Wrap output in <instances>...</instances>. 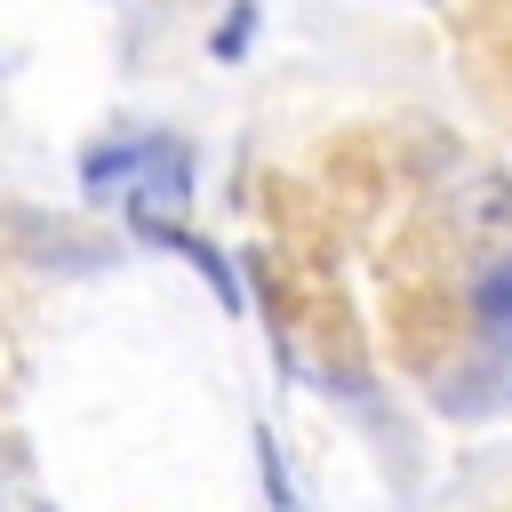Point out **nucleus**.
<instances>
[{
    "label": "nucleus",
    "mask_w": 512,
    "mask_h": 512,
    "mask_svg": "<svg viewBox=\"0 0 512 512\" xmlns=\"http://www.w3.org/2000/svg\"><path fill=\"white\" fill-rule=\"evenodd\" d=\"M472 312H480V336L496 352H512V256H496L480 280H472Z\"/></svg>",
    "instance_id": "f03ea898"
},
{
    "label": "nucleus",
    "mask_w": 512,
    "mask_h": 512,
    "mask_svg": "<svg viewBox=\"0 0 512 512\" xmlns=\"http://www.w3.org/2000/svg\"><path fill=\"white\" fill-rule=\"evenodd\" d=\"M248 32H256V0H232V16L208 32V56H216V64H232V56L248 48Z\"/></svg>",
    "instance_id": "7ed1b4c3"
},
{
    "label": "nucleus",
    "mask_w": 512,
    "mask_h": 512,
    "mask_svg": "<svg viewBox=\"0 0 512 512\" xmlns=\"http://www.w3.org/2000/svg\"><path fill=\"white\" fill-rule=\"evenodd\" d=\"M256 464H264V488H272V512H296V488H288V472H280V448H272V432H256Z\"/></svg>",
    "instance_id": "20e7f679"
},
{
    "label": "nucleus",
    "mask_w": 512,
    "mask_h": 512,
    "mask_svg": "<svg viewBox=\"0 0 512 512\" xmlns=\"http://www.w3.org/2000/svg\"><path fill=\"white\" fill-rule=\"evenodd\" d=\"M80 184L88 192H120L136 200V216H160V208H184L192 200V144L184 136H120V144H96L80 160Z\"/></svg>",
    "instance_id": "f257e3e1"
}]
</instances>
